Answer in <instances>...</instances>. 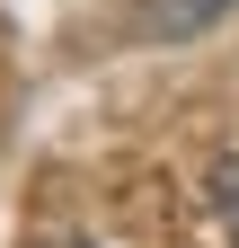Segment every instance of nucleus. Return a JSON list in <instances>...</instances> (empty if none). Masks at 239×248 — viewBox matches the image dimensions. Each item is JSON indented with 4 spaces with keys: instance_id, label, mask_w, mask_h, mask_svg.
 <instances>
[{
    "instance_id": "nucleus-1",
    "label": "nucleus",
    "mask_w": 239,
    "mask_h": 248,
    "mask_svg": "<svg viewBox=\"0 0 239 248\" xmlns=\"http://www.w3.org/2000/svg\"><path fill=\"white\" fill-rule=\"evenodd\" d=\"M222 9L230 0H133V27L160 36V45H177V36H195V27H213Z\"/></svg>"
},
{
    "instance_id": "nucleus-2",
    "label": "nucleus",
    "mask_w": 239,
    "mask_h": 248,
    "mask_svg": "<svg viewBox=\"0 0 239 248\" xmlns=\"http://www.w3.org/2000/svg\"><path fill=\"white\" fill-rule=\"evenodd\" d=\"M213 213L230 222V248H239V160H222V169H213Z\"/></svg>"
},
{
    "instance_id": "nucleus-3",
    "label": "nucleus",
    "mask_w": 239,
    "mask_h": 248,
    "mask_svg": "<svg viewBox=\"0 0 239 248\" xmlns=\"http://www.w3.org/2000/svg\"><path fill=\"white\" fill-rule=\"evenodd\" d=\"M53 248H80V239H53Z\"/></svg>"
}]
</instances>
